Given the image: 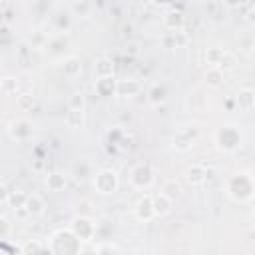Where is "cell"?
<instances>
[{"instance_id": "cell-24", "label": "cell", "mask_w": 255, "mask_h": 255, "mask_svg": "<svg viewBox=\"0 0 255 255\" xmlns=\"http://www.w3.org/2000/svg\"><path fill=\"white\" fill-rule=\"evenodd\" d=\"M68 104H70V110H84V96L82 94H74Z\"/></svg>"}, {"instance_id": "cell-10", "label": "cell", "mask_w": 255, "mask_h": 255, "mask_svg": "<svg viewBox=\"0 0 255 255\" xmlns=\"http://www.w3.org/2000/svg\"><path fill=\"white\" fill-rule=\"evenodd\" d=\"M10 136H12L14 140H26V138L32 136V126H30L28 122H24V120L14 122V124L10 126Z\"/></svg>"}, {"instance_id": "cell-2", "label": "cell", "mask_w": 255, "mask_h": 255, "mask_svg": "<svg viewBox=\"0 0 255 255\" xmlns=\"http://www.w3.org/2000/svg\"><path fill=\"white\" fill-rule=\"evenodd\" d=\"M230 196L235 198V200H247L251 198V191H253V185H251V179L245 178V176H235L230 179Z\"/></svg>"}, {"instance_id": "cell-11", "label": "cell", "mask_w": 255, "mask_h": 255, "mask_svg": "<svg viewBox=\"0 0 255 255\" xmlns=\"http://www.w3.org/2000/svg\"><path fill=\"white\" fill-rule=\"evenodd\" d=\"M185 178L191 185H200L207 179V170L204 166H191L187 172H185Z\"/></svg>"}, {"instance_id": "cell-15", "label": "cell", "mask_w": 255, "mask_h": 255, "mask_svg": "<svg viewBox=\"0 0 255 255\" xmlns=\"http://www.w3.org/2000/svg\"><path fill=\"white\" fill-rule=\"evenodd\" d=\"M24 207H26V211L32 213V215H40V213L44 211V202H42L38 196H28Z\"/></svg>"}, {"instance_id": "cell-8", "label": "cell", "mask_w": 255, "mask_h": 255, "mask_svg": "<svg viewBox=\"0 0 255 255\" xmlns=\"http://www.w3.org/2000/svg\"><path fill=\"white\" fill-rule=\"evenodd\" d=\"M62 72H64V76H68V78L80 76V72H82V62H80V58H76V56L66 58V60L62 62Z\"/></svg>"}, {"instance_id": "cell-27", "label": "cell", "mask_w": 255, "mask_h": 255, "mask_svg": "<svg viewBox=\"0 0 255 255\" xmlns=\"http://www.w3.org/2000/svg\"><path fill=\"white\" fill-rule=\"evenodd\" d=\"M179 191H181L179 185H178V183H172V181L166 183V187H164V194H166L168 198H178V196H179Z\"/></svg>"}, {"instance_id": "cell-17", "label": "cell", "mask_w": 255, "mask_h": 255, "mask_svg": "<svg viewBox=\"0 0 255 255\" xmlns=\"http://www.w3.org/2000/svg\"><path fill=\"white\" fill-rule=\"evenodd\" d=\"M166 96H168L166 86H164V84H155V86H152V90H150V102H152V104H162V102L166 100Z\"/></svg>"}, {"instance_id": "cell-25", "label": "cell", "mask_w": 255, "mask_h": 255, "mask_svg": "<svg viewBox=\"0 0 255 255\" xmlns=\"http://www.w3.org/2000/svg\"><path fill=\"white\" fill-rule=\"evenodd\" d=\"M48 247H42L40 243H36V241H28L24 247H22V251L24 253H40V251H46Z\"/></svg>"}, {"instance_id": "cell-5", "label": "cell", "mask_w": 255, "mask_h": 255, "mask_svg": "<svg viewBox=\"0 0 255 255\" xmlns=\"http://www.w3.org/2000/svg\"><path fill=\"white\" fill-rule=\"evenodd\" d=\"M152 181H153V170H152L148 164H142V166H138V168L132 172V183H134L136 187L144 189V187H148Z\"/></svg>"}, {"instance_id": "cell-7", "label": "cell", "mask_w": 255, "mask_h": 255, "mask_svg": "<svg viewBox=\"0 0 255 255\" xmlns=\"http://www.w3.org/2000/svg\"><path fill=\"white\" fill-rule=\"evenodd\" d=\"M134 211H136V217H138L140 221H150V219L155 215V213H153V205H152V198H150V196H144V198L136 204Z\"/></svg>"}, {"instance_id": "cell-6", "label": "cell", "mask_w": 255, "mask_h": 255, "mask_svg": "<svg viewBox=\"0 0 255 255\" xmlns=\"http://www.w3.org/2000/svg\"><path fill=\"white\" fill-rule=\"evenodd\" d=\"M217 140H219V146L223 150H233L239 144V134L233 130V128H223V130L217 134Z\"/></svg>"}, {"instance_id": "cell-20", "label": "cell", "mask_w": 255, "mask_h": 255, "mask_svg": "<svg viewBox=\"0 0 255 255\" xmlns=\"http://www.w3.org/2000/svg\"><path fill=\"white\" fill-rule=\"evenodd\" d=\"M26 200H28V196H26V194H22V191H16V194H10V196H8V204H10L14 209L24 207Z\"/></svg>"}, {"instance_id": "cell-16", "label": "cell", "mask_w": 255, "mask_h": 255, "mask_svg": "<svg viewBox=\"0 0 255 255\" xmlns=\"http://www.w3.org/2000/svg\"><path fill=\"white\" fill-rule=\"evenodd\" d=\"M46 185H48V189H52V191H60V189L66 187V178H64L62 174H58V172H54V174H50V176L46 178Z\"/></svg>"}, {"instance_id": "cell-19", "label": "cell", "mask_w": 255, "mask_h": 255, "mask_svg": "<svg viewBox=\"0 0 255 255\" xmlns=\"http://www.w3.org/2000/svg\"><path fill=\"white\" fill-rule=\"evenodd\" d=\"M226 56H228V52L217 50V48H211V50H207V54H205L207 62L213 64V66H223V58H226Z\"/></svg>"}, {"instance_id": "cell-26", "label": "cell", "mask_w": 255, "mask_h": 255, "mask_svg": "<svg viewBox=\"0 0 255 255\" xmlns=\"http://www.w3.org/2000/svg\"><path fill=\"white\" fill-rule=\"evenodd\" d=\"M16 88H18V80H14V78H4L2 80V92L12 94V92H16Z\"/></svg>"}, {"instance_id": "cell-9", "label": "cell", "mask_w": 255, "mask_h": 255, "mask_svg": "<svg viewBox=\"0 0 255 255\" xmlns=\"http://www.w3.org/2000/svg\"><path fill=\"white\" fill-rule=\"evenodd\" d=\"M152 205H153L155 215H166L172 211V198H168L166 194H159V196L152 198Z\"/></svg>"}, {"instance_id": "cell-22", "label": "cell", "mask_w": 255, "mask_h": 255, "mask_svg": "<svg viewBox=\"0 0 255 255\" xmlns=\"http://www.w3.org/2000/svg\"><path fill=\"white\" fill-rule=\"evenodd\" d=\"M122 249L114 243H100V245H96V253H120Z\"/></svg>"}, {"instance_id": "cell-30", "label": "cell", "mask_w": 255, "mask_h": 255, "mask_svg": "<svg viewBox=\"0 0 255 255\" xmlns=\"http://www.w3.org/2000/svg\"><path fill=\"white\" fill-rule=\"evenodd\" d=\"M8 196H10V191L6 189V185H0V204L8 202Z\"/></svg>"}, {"instance_id": "cell-28", "label": "cell", "mask_w": 255, "mask_h": 255, "mask_svg": "<svg viewBox=\"0 0 255 255\" xmlns=\"http://www.w3.org/2000/svg\"><path fill=\"white\" fill-rule=\"evenodd\" d=\"M251 90H245V92H241L239 94V102H243V106L245 108H251Z\"/></svg>"}, {"instance_id": "cell-31", "label": "cell", "mask_w": 255, "mask_h": 255, "mask_svg": "<svg viewBox=\"0 0 255 255\" xmlns=\"http://www.w3.org/2000/svg\"><path fill=\"white\" fill-rule=\"evenodd\" d=\"M6 228H8V226H6V219H4L2 215H0V233H4V231H6Z\"/></svg>"}, {"instance_id": "cell-18", "label": "cell", "mask_w": 255, "mask_h": 255, "mask_svg": "<svg viewBox=\"0 0 255 255\" xmlns=\"http://www.w3.org/2000/svg\"><path fill=\"white\" fill-rule=\"evenodd\" d=\"M66 124L70 128H82L84 126V110H70L66 116Z\"/></svg>"}, {"instance_id": "cell-1", "label": "cell", "mask_w": 255, "mask_h": 255, "mask_svg": "<svg viewBox=\"0 0 255 255\" xmlns=\"http://www.w3.org/2000/svg\"><path fill=\"white\" fill-rule=\"evenodd\" d=\"M50 251L52 253H80V239L72 230L66 231H56L50 241Z\"/></svg>"}, {"instance_id": "cell-14", "label": "cell", "mask_w": 255, "mask_h": 255, "mask_svg": "<svg viewBox=\"0 0 255 255\" xmlns=\"http://www.w3.org/2000/svg\"><path fill=\"white\" fill-rule=\"evenodd\" d=\"M96 74H98V78L112 76L114 74V62L110 58H100L98 62H96Z\"/></svg>"}, {"instance_id": "cell-13", "label": "cell", "mask_w": 255, "mask_h": 255, "mask_svg": "<svg viewBox=\"0 0 255 255\" xmlns=\"http://www.w3.org/2000/svg\"><path fill=\"white\" fill-rule=\"evenodd\" d=\"M96 92H98L100 96H104V98H108V96H112L116 92V82L112 76H104L100 78L98 82H96Z\"/></svg>"}, {"instance_id": "cell-23", "label": "cell", "mask_w": 255, "mask_h": 255, "mask_svg": "<svg viewBox=\"0 0 255 255\" xmlns=\"http://www.w3.org/2000/svg\"><path fill=\"white\" fill-rule=\"evenodd\" d=\"M166 22H168L170 28H179V26L183 24V16H181L179 12H172V14L166 18Z\"/></svg>"}, {"instance_id": "cell-29", "label": "cell", "mask_w": 255, "mask_h": 255, "mask_svg": "<svg viewBox=\"0 0 255 255\" xmlns=\"http://www.w3.org/2000/svg\"><path fill=\"white\" fill-rule=\"evenodd\" d=\"M207 78H209L211 84H219L221 82V70H209Z\"/></svg>"}, {"instance_id": "cell-12", "label": "cell", "mask_w": 255, "mask_h": 255, "mask_svg": "<svg viewBox=\"0 0 255 255\" xmlns=\"http://www.w3.org/2000/svg\"><path fill=\"white\" fill-rule=\"evenodd\" d=\"M140 92V84L136 80H120L116 84V94L120 96H136Z\"/></svg>"}, {"instance_id": "cell-4", "label": "cell", "mask_w": 255, "mask_h": 255, "mask_svg": "<svg viewBox=\"0 0 255 255\" xmlns=\"http://www.w3.org/2000/svg\"><path fill=\"white\" fill-rule=\"evenodd\" d=\"M72 231L80 241H90L96 235V223L88 217H76L72 221Z\"/></svg>"}, {"instance_id": "cell-21", "label": "cell", "mask_w": 255, "mask_h": 255, "mask_svg": "<svg viewBox=\"0 0 255 255\" xmlns=\"http://www.w3.org/2000/svg\"><path fill=\"white\" fill-rule=\"evenodd\" d=\"M34 96H32V94H22L20 96V98H18V106L22 108V110H30L32 106H34Z\"/></svg>"}, {"instance_id": "cell-3", "label": "cell", "mask_w": 255, "mask_h": 255, "mask_svg": "<svg viewBox=\"0 0 255 255\" xmlns=\"http://www.w3.org/2000/svg\"><path fill=\"white\" fill-rule=\"evenodd\" d=\"M94 185L96 189L100 191V194H112V191H116L118 187V176L116 172L112 170H102L100 174H96V179H94Z\"/></svg>"}]
</instances>
